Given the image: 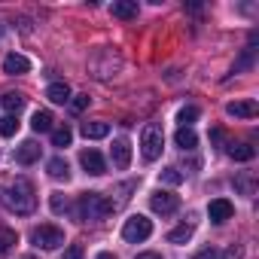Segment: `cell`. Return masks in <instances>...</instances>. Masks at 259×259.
I'll list each match as a JSON object with an SVG mask.
<instances>
[{
    "label": "cell",
    "mask_w": 259,
    "mask_h": 259,
    "mask_svg": "<svg viewBox=\"0 0 259 259\" xmlns=\"http://www.w3.org/2000/svg\"><path fill=\"white\" fill-rule=\"evenodd\" d=\"M0 204L7 210H13L16 217H28L34 213L37 207V195H34V186L28 180H16L10 186H0Z\"/></svg>",
    "instance_id": "cell-1"
},
{
    "label": "cell",
    "mask_w": 259,
    "mask_h": 259,
    "mask_svg": "<svg viewBox=\"0 0 259 259\" xmlns=\"http://www.w3.org/2000/svg\"><path fill=\"white\" fill-rule=\"evenodd\" d=\"M116 207H113V201L110 198H104L101 192H82L79 195V201H76V213H79V220L82 223H98V220H107L110 213H113Z\"/></svg>",
    "instance_id": "cell-2"
},
{
    "label": "cell",
    "mask_w": 259,
    "mask_h": 259,
    "mask_svg": "<svg viewBox=\"0 0 259 259\" xmlns=\"http://www.w3.org/2000/svg\"><path fill=\"white\" fill-rule=\"evenodd\" d=\"M162 147H165V135H162V125L150 122L144 125V132H141V153L147 162H156L162 156Z\"/></svg>",
    "instance_id": "cell-3"
},
{
    "label": "cell",
    "mask_w": 259,
    "mask_h": 259,
    "mask_svg": "<svg viewBox=\"0 0 259 259\" xmlns=\"http://www.w3.org/2000/svg\"><path fill=\"white\" fill-rule=\"evenodd\" d=\"M31 241H34V247H40V250H58V247L64 244V232H61L58 226H52V223H43V226H37V229L31 232Z\"/></svg>",
    "instance_id": "cell-4"
},
{
    "label": "cell",
    "mask_w": 259,
    "mask_h": 259,
    "mask_svg": "<svg viewBox=\"0 0 259 259\" xmlns=\"http://www.w3.org/2000/svg\"><path fill=\"white\" fill-rule=\"evenodd\" d=\"M150 235H153V223H150L147 217H141V213L128 217L125 226H122V238H125L128 244H141V241H147Z\"/></svg>",
    "instance_id": "cell-5"
},
{
    "label": "cell",
    "mask_w": 259,
    "mask_h": 259,
    "mask_svg": "<svg viewBox=\"0 0 259 259\" xmlns=\"http://www.w3.org/2000/svg\"><path fill=\"white\" fill-rule=\"evenodd\" d=\"M150 207H153L156 213H162V217H171V213L180 210V195H174V192H168V189H156V192L150 195Z\"/></svg>",
    "instance_id": "cell-6"
},
{
    "label": "cell",
    "mask_w": 259,
    "mask_h": 259,
    "mask_svg": "<svg viewBox=\"0 0 259 259\" xmlns=\"http://www.w3.org/2000/svg\"><path fill=\"white\" fill-rule=\"evenodd\" d=\"M79 165H82L85 174H92V177H101V174L107 171V162H104V156H101L98 150H82V153H79Z\"/></svg>",
    "instance_id": "cell-7"
},
{
    "label": "cell",
    "mask_w": 259,
    "mask_h": 259,
    "mask_svg": "<svg viewBox=\"0 0 259 259\" xmlns=\"http://www.w3.org/2000/svg\"><path fill=\"white\" fill-rule=\"evenodd\" d=\"M110 156H113V165L119 171H125L128 165H132V144H128L125 138H116L113 147H110Z\"/></svg>",
    "instance_id": "cell-8"
},
{
    "label": "cell",
    "mask_w": 259,
    "mask_h": 259,
    "mask_svg": "<svg viewBox=\"0 0 259 259\" xmlns=\"http://www.w3.org/2000/svg\"><path fill=\"white\" fill-rule=\"evenodd\" d=\"M232 213H235V207H232V201H226V198H217V201H210L207 204V217H210V223H226V220H232Z\"/></svg>",
    "instance_id": "cell-9"
},
{
    "label": "cell",
    "mask_w": 259,
    "mask_h": 259,
    "mask_svg": "<svg viewBox=\"0 0 259 259\" xmlns=\"http://www.w3.org/2000/svg\"><path fill=\"white\" fill-rule=\"evenodd\" d=\"M31 70V61L25 58V55H7L4 58V73H10V76H22V73H28Z\"/></svg>",
    "instance_id": "cell-10"
},
{
    "label": "cell",
    "mask_w": 259,
    "mask_h": 259,
    "mask_svg": "<svg viewBox=\"0 0 259 259\" xmlns=\"http://www.w3.org/2000/svg\"><path fill=\"white\" fill-rule=\"evenodd\" d=\"M110 13L116 19H138V0H113L110 4Z\"/></svg>",
    "instance_id": "cell-11"
},
{
    "label": "cell",
    "mask_w": 259,
    "mask_h": 259,
    "mask_svg": "<svg viewBox=\"0 0 259 259\" xmlns=\"http://www.w3.org/2000/svg\"><path fill=\"white\" fill-rule=\"evenodd\" d=\"M226 113L229 116H238V119H253L259 113V107H256V101H232L226 107Z\"/></svg>",
    "instance_id": "cell-12"
},
{
    "label": "cell",
    "mask_w": 259,
    "mask_h": 259,
    "mask_svg": "<svg viewBox=\"0 0 259 259\" xmlns=\"http://www.w3.org/2000/svg\"><path fill=\"white\" fill-rule=\"evenodd\" d=\"M40 159V144L37 141H25L19 150H16V162L19 165H34Z\"/></svg>",
    "instance_id": "cell-13"
},
{
    "label": "cell",
    "mask_w": 259,
    "mask_h": 259,
    "mask_svg": "<svg viewBox=\"0 0 259 259\" xmlns=\"http://www.w3.org/2000/svg\"><path fill=\"white\" fill-rule=\"evenodd\" d=\"M79 132H82L85 141H101V138L110 135V125H107V122H82Z\"/></svg>",
    "instance_id": "cell-14"
},
{
    "label": "cell",
    "mask_w": 259,
    "mask_h": 259,
    "mask_svg": "<svg viewBox=\"0 0 259 259\" xmlns=\"http://www.w3.org/2000/svg\"><path fill=\"white\" fill-rule=\"evenodd\" d=\"M0 104H4L7 116H19V113L25 110V95H19V92H7L4 98H0Z\"/></svg>",
    "instance_id": "cell-15"
},
{
    "label": "cell",
    "mask_w": 259,
    "mask_h": 259,
    "mask_svg": "<svg viewBox=\"0 0 259 259\" xmlns=\"http://www.w3.org/2000/svg\"><path fill=\"white\" fill-rule=\"evenodd\" d=\"M226 153H229V159H235V162H250V159L256 156V147H250V144H229Z\"/></svg>",
    "instance_id": "cell-16"
},
{
    "label": "cell",
    "mask_w": 259,
    "mask_h": 259,
    "mask_svg": "<svg viewBox=\"0 0 259 259\" xmlns=\"http://www.w3.org/2000/svg\"><path fill=\"white\" fill-rule=\"evenodd\" d=\"M46 98H49L52 104H67V101H70V85H67V82H52V85L46 89Z\"/></svg>",
    "instance_id": "cell-17"
},
{
    "label": "cell",
    "mask_w": 259,
    "mask_h": 259,
    "mask_svg": "<svg viewBox=\"0 0 259 259\" xmlns=\"http://www.w3.org/2000/svg\"><path fill=\"white\" fill-rule=\"evenodd\" d=\"M46 171H49V177H52V180H67V177H70V165H67L61 156H58V159H49Z\"/></svg>",
    "instance_id": "cell-18"
},
{
    "label": "cell",
    "mask_w": 259,
    "mask_h": 259,
    "mask_svg": "<svg viewBox=\"0 0 259 259\" xmlns=\"http://www.w3.org/2000/svg\"><path fill=\"white\" fill-rule=\"evenodd\" d=\"M174 144H177L180 150H195V147H198V138H195V132H192V128H177Z\"/></svg>",
    "instance_id": "cell-19"
},
{
    "label": "cell",
    "mask_w": 259,
    "mask_h": 259,
    "mask_svg": "<svg viewBox=\"0 0 259 259\" xmlns=\"http://www.w3.org/2000/svg\"><path fill=\"white\" fill-rule=\"evenodd\" d=\"M52 122H55V119H52L49 110H37L34 119H31V128H34L37 135H40V132H52Z\"/></svg>",
    "instance_id": "cell-20"
},
{
    "label": "cell",
    "mask_w": 259,
    "mask_h": 259,
    "mask_svg": "<svg viewBox=\"0 0 259 259\" xmlns=\"http://www.w3.org/2000/svg\"><path fill=\"white\" fill-rule=\"evenodd\" d=\"M13 244H19V235H16V229H10V226H0V256H7V253L13 250Z\"/></svg>",
    "instance_id": "cell-21"
},
{
    "label": "cell",
    "mask_w": 259,
    "mask_h": 259,
    "mask_svg": "<svg viewBox=\"0 0 259 259\" xmlns=\"http://www.w3.org/2000/svg\"><path fill=\"white\" fill-rule=\"evenodd\" d=\"M192 232H195V226H192V223H183V226H177V229L168 232V241H171V244H186V241L192 238Z\"/></svg>",
    "instance_id": "cell-22"
},
{
    "label": "cell",
    "mask_w": 259,
    "mask_h": 259,
    "mask_svg": "<svg viewBox=\"0 0 259 259\" xmlns=\"http://www.w3.org/2000/svg\"><path fill=\"white\" fill-rule=\"evenodd\" d=\"M73 141V132L64 125V128H52V147H70Z\"/></svg>",
    "instance_id": "cell-23"
},
{
    "label": "cell",
    "mask_w": 259,
    "mask_h": 259,
    "mask_svg": "<svg viewBox=\"0 0 259 259\" xmlns=\"http://www.w3.org/2000/svg\"><path fill=\"white\" fill-rule=\"evenodd\" d=\"M19 132V116H4L0 119V135L4 138H13Z\"/></svg>",
    "instance_id": "cell-24"
},
{
    "label": "cell",
    "mask_w": 259,
    "mask_h": 259,
    "mask_svg": "<svg viewBox=\"0 0 259 259\" xmlns=\"http://www.w3.org/2000/svg\"><path fill=\"white\" fill-rule=\"evenodd\" d=\"M195 119H198V107H183V110L177 113V122H180V128H189Z\"/></svg>",
    "instance_id": "cell-25"
},
{
    "label": "cell",
    "mask_w": 259,
    "mask_h": 259,
    "mask_svg": "<svg viewBox=\"0 0 259 259\" xmlns=\"http://www.w3.org/2000/svg\"><path fill=\"white\" fill-rule=\"evenodd\" d=\"M49 207H52V213H67V210H70V204H67L64 192H52V198H49Z\"/></svg>",
    "instance_id": "cell-26"
},
{
    "label": "cell",
    "mask_w": 259,
    "mask_h": 259,
    "mask_svg": "<svg viewBox=\"0 0 259 259\" xmlns=\"http://www.w3.org/2000/svg\"><path fill=\"white\" fill-rule=\"evenodd\" d=\"M162 180L171 183V186H177V183H183V174H180L177 168H165V171H162Z\"/></svg>",
    "instance_id": "cell-27"
},
{
    "label": "cell",
    "mask_w": 259,
    "mask_h": 259,
    "mask_svg": "<svg viewBox=\"0 0 259 259\" xmlns=\"http://www.w3.org/2000/svg\"><path fill=\"white\" fill-rule=\"evenodd\" d=\"M85 107H89V95H76V98L70 101V110H73V113H82Z\"/></svg>",
    "instance_id": "cell-28"
},
{
    "label": "cell",
    "mask_w": 259,
    "mask_h": 259,
    "mask_svg": "<svg viewBox=\"0 0 259 259\" xmlns=\"http://www.w3.org/2000/svg\"><path fill=\"white\" fill-rule=\"evenodd\" d=\"M244 256V250L238 247V244H232V247H226V253H223V259H241Z\"/></svg>",
    "instance_id": "cell-29"
},
{
    "label": "cell",
    "mask_w": 259,
    "mask_h": 259,
    "mask_svg": "<svg viewBox=\"0 0 259 259\" xmlns=\"http://www.w3.org/2000/svg\"><path fill=\"white\" fill-rule=\"evenodd\" d=\"M64 259H82V247H79V244H70V247L64 250Z\"/></svg>",
    "instance_id": "cell-30"
},
{
    "label": "cell",
    "mask_w": 259,
    "mask_h": 259,
    "mask_svg": "<svg viewBox=\"0 0 259 259\" xmlns=\"http://www.w3.org/2000/svg\"><path fill=\"white\" fill-rule=\"evenodd\" d=\"M192 259H217V250H213V247H204V250H198Z\"/></svg>",
    "instance_id": "cell-31"
},
{
    "label": "cell",
    "mask_w": 259,
    "mask_h": 259,
    "mask_svg": "<svg viewBox=\"0 0 259 259\" xmlns=\"http://www.w3.org/2000/svg\"><path fill=\"white\" fill-rule=\"evenodd\" d=\"M135 259H162L159 253H141V256H135Z\"/></svg>",
    "instance_id": "cell-32"
},
{
    "label": "cell",
    "mask_w": 259,
    "mask_h": 259,
    "mask_svg": "<svg viewBox=\"0 0 259 259\" xmlns=\"http://www.w3.org/2000/svg\"><path fill=\"white\" fill-rule=\"evenodd\" d=\"M98 259H116L113 253H98Z\"/></svg>",
    "instance_id": "cell-33"
},
{
    "label": "cell",
    "mask_w": 259,
    "mask_h": 259,
    "mask_svg": "<svg viewBox=\"0 0 259 259\" xmlns=\"http://www.w3.org/2000/svg\"><path fill=\"white\" fill-rule=\"evenodd\" d=\"M22 259H34V256H22Z\"/></svg>",
    "instance_id": "cell-34"
}]
</instances>
